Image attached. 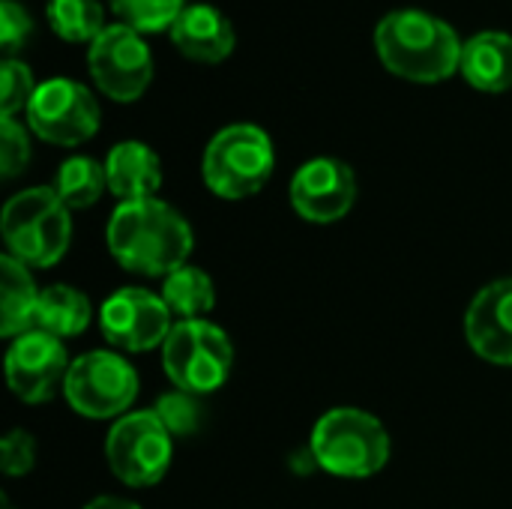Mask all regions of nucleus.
<instances>
[{
    "instance_id": "1",
    "label": "nucleus",
    "mask_w": 512,
    "mask_h": 509,
    "mask_svg": "<svg viewBox=\"0 0 512 509\" xmlns=\"http://www.w3.org/2000/svg\"><path fill=\"white\" fill-rule=\"evenodd\" d=\"M108 249L120 267L141 276H171L195 246L189 222L165 201H120L108 219Z\"/></svg>"
},
{
    "instance_id": "2",
    "label": "nucleus",
    "mask_w": 512,
    "mask_h": 509,
    "mask_svg": "<svg viewBox=\"0 0 512 509\" xmlns=\"http://www.w3.org/2000/svg\"><path fill=\"white\" fill-rule=\"evenodd\" d=\"M462 39L453 24L423 9H393L375 27V51L399 78L432 84L462 66Z\"/></svg>"
},
{
    "instance_id": "3",
    "label": "nucleus",
    "mask_w": 512,
    "mask_h": 509,
    "mask_svg": "<svg viewBox=\"0 0 512 509\" xmlns=\"http://www.w3.org/2000/svg\"><path fill=\"white\" fill-rule=\"evenodd\" d=\"M309 453L333 477L366 480L387 465L390 435L369 411L333 408L315 423Z\"/></svg>"
},
{
    "instance_id": "4",
    "label": "nucleus",
    "mask_w": 512,
    "mask_h": 509,
    "mask_svg": "<svg viewBox=\"0 0 512 509\" xmlns=\"http://www.w3.org/2000/svg\"><path fill=\"white\" fill-rule=\"evenodd\" d=\"M9 255L27 267H54L72 243L69 207L51 186H33L12 195L0 219Z\"/></svg>"
},
{
    "instance_id": "5",
    "label": "nucleus",
    "mask_w": 512,
    "mask_h": 509,
    "mask_svg": "<svg viewBox=\"0 0 512 509\" xmlns=\"http://www.w3.org/2000/svg\"><path fill=\"white\" fill-rule=\"evenodd\" d=\"M276 153L270 135L255 123H231L219 129L204 150V183L213 195L240 201L255 195L273 174Z\"/></svg>"
},
{
    "instance_id": "6",
    "label": "nucleus",
    "mask_w": 512,
    "mask_h": 509,
    "mask_svg": "<svg viewBox=\"0 0 512 509\" xmlns=\"http://www.w3.org/2000/svg\"><path fill=\"white\" fill-rule=\"evenodd\" d=\"M234 366L228 333L210 321H180L162 345V369L168 381L192 396L219 390Z\"/></svg>"
},
{
    "instance_id": "7",
    "label": "nucleus",
    "mask_w": 512,
    "mask_h": 509,
    "mask_svg": "<svg viewBox=\"0 0 512 509\" xmlns=\"http://www.w3.org/2000/svg\"><path fill=\"white\" fill-rule=\"evenodd\" d=\"M63 396L87 420H120L138 396V375L120 354L90 351L72 360Z\"/></svg>"
},
{
    "instance_id": "8",
    "label": "nucleus",
    "mask_w": 512,
    "mask_h": 509,
    "mask_svg": "<svg viewBox=\"0 0 512 509\" xmlns=\"http://www.w3.org/2000/svg\"><path fill=\"white\" fill-rule=\"evenodd\" d=\"M171 453L174 435L162 426L153 408L120 417L105 441L111 474L132 489L156 486L171 465Z\"/></svg>"
},
{
    "instance_id": "9",
    "label": "nucleus",
    "mask_w": 512,
    "mask_h": 509,
    "mask_svg": "<svg viewBox=\"0 0 512 509\" xmlns=\"http://www.w3.org/2000/svg\"><path fill=\"white\" fill-rule=\"evenodd\" d=\"M87 69L105 96L132 102L153 81V54L135 27L117 21L87 45Z\"/></svg>"
},
{
    "instance_id": "10",
    "label": "nucleus",
    "mask_w": 512,
    "mask_h": 509,
    "mask_svg": "<svg viewBox=\"0 0 512 509\" xmlns=\"http://www.w3.org/2000/svg\"><path fill=\"white\" fill-rule=\"evenodd\" d=\"M27 126L48 144L75 147L96 135L99 102L81 81L48 78L36 87L27 105Z\"/></svg>"
},
{
    "instance_id": "11",
    "label": "nucleus",
    "mask_w": 512,
    "mask_h": 509,
    "mask_svg": "<svg viewBox=\"0 0 512 509\" xmlns=\"http://www.w3.org/2000/svg\"><path fill=\"white\" fill-rule=\"evenodd\" d=\"M171 309L162 297L144 288H120L114 291L99 312V327L108 345L120 351H153L162 348L174 330Z\"/></svg>"
},
{
    "instance_id": "12",
    "label": "nucleus",
    "mask_w": 512,
    "mask_h": 509,
    "mask_svg": "<svg viewBox=\"0 0 512 509\" xmlns=\"http://www.w3.org/2000/svg\"><path fill=\"white\" fill-rule=\"evenodd\" d=\"M69 357L60 339L42 333V330H27L18 339H12L6 351V381L9 390L27 402L39 405L54 396L57 387H63L66 372H69Z\"/></svg>"
},
{
    "instance_id": "13",
    "label": "nucleus",
    "mask_w": 512,
    "mask_h": 509,
    "mask_svg": "<svg viewBox=\"0 0 512 509\" xmlns=\"http://www.w3.org/2000/svg\"><path fill=\"white\" fill-rule=\"evenodd\" d=\"M357 201V177L354 171L333 156L309 159L297 168L291 180V204L294 210L315 225L339 222L351 213Z\"/></svg>"
},
{
    "instance_id": "14",
    "label": "nucleus",
    "mask_w": 512,
    "mask_h": 509,
    "mask_svg": "<svg viewBox=\"0 0 512 509\" xmlns=\"http://www.w3.org/2000/svg\"><path fill=\"white\" fill-rule=\"evenodd\" d=\"M465 336L486 363L512 366V279L486 285L468 306Z\"/></svg>"
},
{
    "instance_id": "15",
    "label": "nucleus",
    "mask_w": 512,
    "mask_h": 509,
    "mask_svg": "<svg viewBox=\"0 0 512 509\" xmlns=\"http://www.w3.org/2000/svg\"><path fill=\"white\" fill-rule=\"evenodd\" d=\"M174 45L198 63H222L234 51V27L228 15L210 3H186L171 24Z\"/></svg>"
},
{
    "instance_id": "16",
    "label": "nucleus",
    "mask_w": 512,
    "mask_h": 509,
    "mask_svg": "<svg viewBox=\"0 0 512 509\" xmlns=\"http://www.w3.org/2000/svg\"><path fill=\"white\" fill-rule=\"evenodd\" d=\"M108 189L120 201H144L156 198L162 186V165L159 156L141 141H120L108 150L105 159Z\"/></svg>"
},
{
    "instance_id": "17",
    "label": "nucleus",
    "mask_w": 512,
    "mask_h": 509,
    "mask_svg": "<svg viewBox=\"0 0 512 509\" xmlns=\"http://www.w3.org/2000/svg\"><path fill=\"white\" fill-rule=\"evenodd\" d=\"M459 72L483 93L512 90V33L483 30L465 39Z\"/></svg>"
},
{
    "instance_id": "18",
    "label": "nucleus",
    "mask_w": 512,
    "mask_h": 509,
    "mask_svg": "<svg viewBox=\"0 0 512 509\" xmlns=\"http://www.w3.org/2000/svg\"><path fill=\"white\" fill-rule=\"evenodd\" d=\"M39 291L27 264L12 255L0 258V333L3 339H18L21 333L33 330Z\"/></svg>"
},
{
    "instance_id": "19",
    "label": "nucleus",
    "mask_w": 512,
    "mask_h": 509,
    "mask_svg": "<svg viewBox=\"0 0 512 509\" xmlns=\"http://www.w3.org/2000/svg\"><path fill=\"white\" fill-rule=\"evenodd\" d=\"M93 309L90 300L72 288V285H48L39 291L36 315H33V330H42L54 339H72L81 336L90 327Z\"/></svg>"
},
{
    "instance_id": "20",
    "label": "nucleus",
    "mask_w": 512,
    "mask_h": 509,
    "mask_svg": "<svg viewBox=\"0 0 512 509\" xmlns=\"http://www.w3.org/2000/svg\"><path fill=\"white\" fill-rule=\"evenodd\" d=\"M162 300L180 321H201L216 306V285L201 267L183 264L180 270L165 276Z\"/></svg>"
},
{
    "instance_id": "21",
    "label": "nucleus",
    "mask_w": 512,
    "mask_h": 509,
    "mask_svg": "<svg viewBox=\"0 0 512 509\" xmlns=\"http://www.w3.org/2000/svg\"><path fill=\"white\" fill-rule=\"evenodd\" d=\"M108 189V174L105 165L96 162L93 156H72L60 165L54 192L69 210H87L93 207L102 192Z\"/></svg>"
},
{
    "instance_id": "22",
    "label": "nucleus",
    "mask_w": 512,
    "mask_h": 509,
    "mask_svg": "<svg viewBox=\"0 0 512 509\" xmlns=\"http://www.w3.org/2000/svg\"><path fill=\"white\" fill-rule=\"evenodd\" d=\"M51 30L66 42H93L108 24L99 0H48L45 6Z\"/></svg>"
},
{
    "instance_id": "23",
    "label": "nucleus",
    "mask_w": 512,
    "mask_h": 509,
    "mask_svg": "<svg viewBox=\"0 0 512 509\" xmlns=\"http://www.w3.org/2000/svg\"><path fill=\"white\" fill-rule=\"evenodd\" d=\"M108 3L120 15V21L135 27L138 33H156L165 27L171 30V24L186 6V0H108Z\"/></svg>"
},
{
    "instance_id": "24",
    "label": "nucleus",
    "mask_w": 512,
    "mask_h": 509,
    "mask_svg": "<svg viewBox=\"0 0 512 509\" xmlns=\"http://www.w3.org/2000/svg\"><path fill=\"white\" fill-rule=\"evenodd\" d=\"M36 87L39 84L33 81V72L21 60L6 57L0 69V117H15L21 108L27 111Z\"/></svg>"
},
{
    "instance_id": "25",
    "label": "nucleus",
    "mask_w": 512,
    "mask_h": 509,
    "mask_svg": "<svg viewBox=\"0 0 512 509\" xmlns=\"http://www.w3.org/2000/svg\"><path fill=\"white\" fill-rule=\"evenodd\" d=\"M156 417L162 420V426L174 435V438H186V435H195L198 426H201V405L195 402L192 393H168L156 402Z\"/></svg>"
},
{
    "instance_id": "26",
    "label": "nucleus",
    "mask_w": 512,
    "mask_h": 509,
    "mask_svg": "<svg viewBox=\"0 0 512 509\" xmlns=\"http://www.w3.org/2000/svg\"><path fill=\"white\" fill-rule=\"evenodd\" d=\"M30 162V138L15 117H0V174L9 180Z\"/></svg>"
},
{
    "instance_id": "27",
    "label": "nucleus",
    "mask_w": 512,
    "mask_h": 509,
    "mask_svg": "<svg viewBox=\"0 0 512 509\" xmlns=\"http://www.w3.org/2000/svg\"><path fill=\"white\" fill-rule=\"evenodd\" d=\"M36 465V441L24 429H12L0 444V468L6 477H24Z\"/></svg>"
},
{
    "instance_id": "28",
    "label": "nucleus",
    "mask_w": 512,
    "mask_h": 509,
    "mask_svg": "<svg viewBox=\"0 0 512 509\" xmlns=\"http://www.w3.org/2000/svg\"><path fill=\"white\" fill-rule=\"evenodd\" d=\"M33 33V18L27 15V9L15 0H3L0 3V48L6 54L18 51Z\"/></svg>"
},
{
    "instance_id": "29",
    "label": "nucleus",
    "mask_w": 512,
    "mask_h": 509,
    "mask_svg": "<svg viewBox=\"0 0 512 509\" xmlns=\"http://www.w3.org/2000/svg\"><path fill=\"white\" fill-rule=\"evenodd\" d=\"M84 509H141L138 504L132 501H123V498H111V495H102L96 501H90Z\"/></svg>"
},
{
    "instance_id": "30",
    "label": "nucleus",
    "mask_w": 512,
    "mask_h": 509,
    "mask_svg": "<svg viewBox=\"0 0 512 509\" xmlns=\"http://www.w3.org/2000/svg\"><path fill=\"white\" fill-rule=\"evenodd\" d=\"M0 509H15V507L9 504V498H3V501H0Z\"/></svg>"
}]
</instances>
